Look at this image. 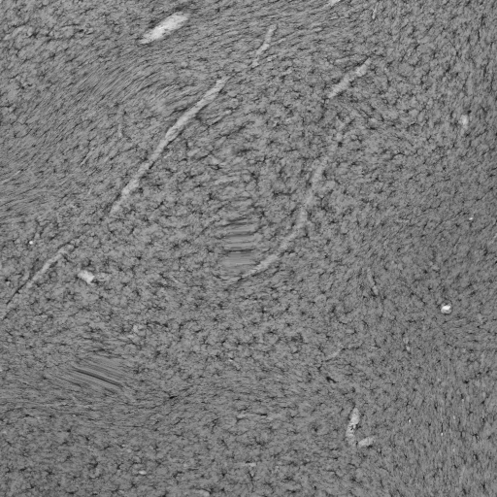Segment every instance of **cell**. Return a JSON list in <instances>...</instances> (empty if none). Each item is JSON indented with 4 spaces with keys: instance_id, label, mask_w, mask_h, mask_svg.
<instances>
[{
    "instance_id": "cell-1",
    "label": "cell",
    "mask_w": 497,
    "mask_h": 497,
    "mask_svg": "<svg viewBox=\"0 0 497 497\" xmlns=\"http://www.w3.org/2000/svg\"><path fill=\"white\" fill-rule=\"evenodd\" d=\"M184 20H185V18H183V17H181V16H174V17H172V18L168 19L167 21H165L164 23H162V24H161V26H159L158 28H156L155 30H153V31L152 32V34H151V35H153V36H152V38L158 37V36H160L162 33L166 32V31H168V30H173L174 28H176V27H177V26H178V25H179L182 21H184Z\"/></svg>"
}]
</instances>
